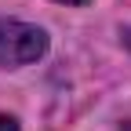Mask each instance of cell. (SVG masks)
<instances>
[{
    "label": "cell",
    "mask_w": 131,
    "mask_h": 131,
    "mask_svg": "<svg viewBox=\"0 0 131 131\" xmlns=\"http://www.w3.org/2000/svg\"><path fill=\"white\" fill-rule=\"evenodd\" d=\"M47 51V33L29 26V22H0V66L15 69V66L37 62Z\"/></svg>",
    "instance_id": "cell-1"
},
{
    "label": "cell",
    "mask_w": 131,
    "mask_h": 131,
    "mask_svg": "<svg viewBox=\"0 0 131 131\" xmlns=\"http://www.w3.org/2000/svg\"><path fill=\"white\" fill-rule=\"evenodd\" d=\"M0 131H18V124H15L11 117H4V113H0Z\"/></svg>",
    "instance_id": "cell-2"
},
{
    "label": "cell",
    "mask_w": 131,
    "mask_h": 131,
    "mask_svg": "<svg viewBox=\"0 0 131 131\" xmlns=\"http://www.w3.org/2000/svg\"><path fill=\"white\" fill-rule=\"evenodd\" d=\"M62 4H88V0H62Z\"/></svg>",
    "instance_id": "cell-3"
},
{
    "label": "cell",
    "mask_w": 131,
    "mask_h": 131,
    "mask_svg": "<svg viewBox=\"0 0 131 131\" xmlns=\"http://www.w3.org/2000/svg\"><path fill=\"white\" fill-rule=\"evenodd\" d=\"M120 131H131V124H124V127H120Z\"/></svg>",
    "instance_id": "cell-4"
}]
</instances>
